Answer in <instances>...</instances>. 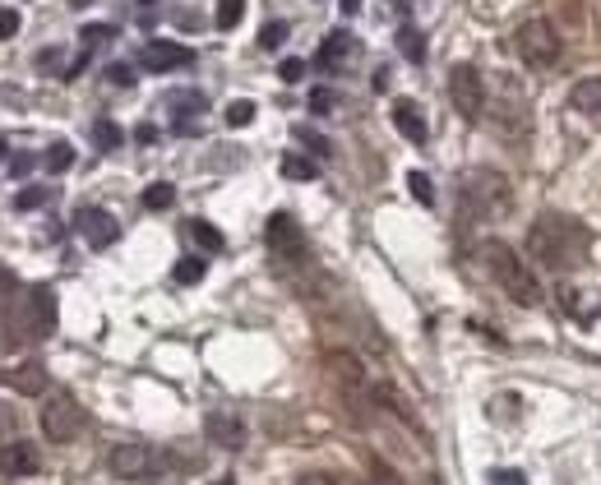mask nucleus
I'll return each mask as SVG.
<instances>
[{
	"mask_svg": "<svg viewBox=\"0 0 601 485\" xmlns=\"http://www.w3.org/2000/svg\"><path fill=\"white\" fill-rule=\"evenodd\" d=\"M14 421H19V416H14V407L0 402V439H10V435H14Z\"/></svg>",
	"mask_w": 601,
	"mask_h": 485,
	"instance_id": "c9c22d12",
	"label": "nucleus"
},
{
	"mask_svg": "<svg viewBox=\"0 0 601 485\" xmlns=\"http://www.w3.org/2000/svg\"><path fill=\"white\" fill-rule=\"evenodd\" d=\"M352 51H357V37L347 33V28H338V33H328L324 43H320V70H342L347 61H352Z\"/></svg>",
	"mask_w": 601,
	"mask_h": 485,
	"instance_id": "2eb2a0df",
	"label": "nucleus"
},
{
	"mask_svg": "<svg viewBox=\"0 0 601 485\" xmlns=\"http://www.w3.org/2000/svg\"><path fill=\"white\" fill-rule=\"evenodd\" d=\"M213 485H237V481H231V476H223V481H213Z\"/></svg>",
	"mask_w": 601,
	"mask_h": 485,
	"instance_id": "de8ad7c7",
	"label": "nucleus"
},
{
	"mask_svg": "<svg viewBox=\"0 0 601 485\" xmlns=\"http://www.w3.org/2000/svg\"><path fill=\"white\" fill-rule=\"evenodd\" d=\"M5 328L14 338H24V342H43L56 334V291L47 282H37L28 287L24 296H19L10 305V315H5Z\"/></svg>",
	"mask_w": 601,
	"mask_h": 485,
	"instance_id": "7ed1b4c3",
	"label": "nucleus"
},
{
	"mask_svg": "<svg viewBox=\"0 0 601 485\" xmlns=\"http://www.w3.org/2000/svg\"><path fill=\"white\" fill-rule=\"evenodd\" d=\"M264 237H268V250H274V259H283V264H305V231H301V222L292 218V213H274L268 218V227H264Z\"/></svg>",
	"mask_w": 601,
	"mask_h": 485,
	"instance_id": "0eeeda50",
	"label": "nucleus"
},
{
	"mask_svg": "<svg viewBox=\"0 0 601 485\" xmlns=\"http://www.w3.org/2000/svg\"><path fill=\"white\" fill-rule=\"evenodd\" d=\"M394 125H398V134H402V140H412V144H425V134H431V130H425V116H421V107L412 102V97H394Z\"/></svg>",
	"mask_w": 601,
	"mask_h": 485,
	"instance_id": "4468645a",
	"label": "nucleus"
},
{
	"mask_svg": "<svg viewBox=\"0 0 601 485\" xmlns=\"http://www.w3.org/2000/svg\"><path fill=\"white\" fill-rule=\"evenodd\" d=\"M338 10H342V14H347V19H352V14H357V10H361V0H338Z\"/></svg>",
	"mask_w": 601,
	"mask_h": 485,
	"instance_id": "37998d69",
	"label": "nucleus"
},
{
	"mask_svg": "<svg viewBox=\"0 0 601 485\" xmlns=\"http://www.w3.org/2000/svg\"><path fill=\"white\" fill-rule=\"evenodd\" d=\"M10 158V144H5V134H0V162H5Z\"/></svg>",
	"mask_w": 601,
	"mask_h": 485,
	"instance_id": "c03bdc74",
	"label": "nucleus"
},
{
	"mask_svg": "<svg viewBox=\"0 0 601 485\" xmlns=\"http://www.w3.org/2000/svg\"><path fill=\"white\" fill-rule=\"evenodd\" d=\"M19 33V10H0V43H10Z\"/></svg>",
	"mask_w": 601,
	"mask_h": 485,
	"instance_id": "f704fd0d",
	"label": "nucleus"
},
{
	"mask_svg": "<svg viewBox=\"0 0 601 485\" xmlns=\"http://www.w3.org/2000/svg\"><path fill=\"white\" fill-rule=\"evenodd\" d=\"M278 74H283V84H301L305 80V61H283Z\"/></svg>",
	"mask_w": 601,
	"mask_h": 485,
	"instance_id": "72a5a7b5",
	"label": "nucleus"
},
{
	"mask_svg": "<svg viewBox=\"0 0 601 485\" xmlns=\"http://www.w3.org/2000/svg\"><path fill=\"white\" fill-rule=\"evenodd\" d=\"M398 47H402L407 61H417V65L425 61V43H421V33H417V28H402V33H398Z\"/></svg>",
	"mask_w": 601,
	"mask_h": 485,
	"instance_id": "b1692460",
	"label": "nucleus"
},
{
	"mask_svg": "<svg viewBox=\"0 0 601 485\" xmlns=\"http://www.w3.org/2000/svg\"><path fill=\"white\" fill-rule=\"evenodd\" d=\"M163 102H167L171 111H177V116H181V121H177V130H181V134H195V121H190V116H195V111H204V93H190V88H177V93H167V97H163Z\"/></svg>",
	"mask_w": 601,
	"mask_h": 485,
	"instance_id": "a211bd4d",
	"label": "nucleus"
},
{
	"mask_svg": "<svg viewBox=\"0 0 601 485\" xmlns=\"http://www.w3.org/2000/svg\"><path fill=\"white\" fill-rule=\"evenodd\" d=\"M514 51H518V61L528 65V70H546L560 61V28L551 24V19H522V24L514 28Z\"/></svg>",
	"mask_w": 601,
	"mask_h": 485,
	"instance_id": "20e7f679",
	"label": "nucleus"
},
{
	"mask_svg": "<svg viewBox=\"0 0 601 485\" xmlns=\"http://www.w3.org/2000/svg\"><path fill=\"white\" fill-rule=\"evenodd\" d=\"M491 481L495 485H528V481H522V472H491Z\"/></svg>",
	"mask_w": 601,
	"mask_h": 485,
	"instance_id": "4c0bfd02",
	"label": "nucleus"
},
{
	"mask_svg": "<svg viewBox=\"0 0 601 485\" xmlns=\"http://www.w3.org/2000/svg\"><path fill=\"white\" fill-rule=\"evenodd\" d=\"M43 435L51 439V444H74L84 435V407L74 402V393H51L47 398V407H43Z\"/></svg>",
	"mask_w": 601,
	"mask_h": 485,
	"instance_id": "423d86ee",
	"label": "nucleus"
},
{
	"mask_svg": "<svg viewBox=\"0 0 601 485\" xmlns=\"http://www.w3.org/2000/svg\"><path fill=\"white\" fill-rule=\"evenodd\" d=\"M80 37H84V51H93V47L111 43V37H116V28H111V24H88V28L80 33Z\"/></svg>",
	"mask_w": 601,
	"mask_h": 485,
	"instance_id": "c85d7f7f",
	"label": "nucleus"
},
{
	"mask_svg": "<svg viewBox=\"0 0 601 485\" xmlns=\"http://www.w3.org/2000/svg\"><path fill=\"white\" fill-rule=\"evenodd\" d=\"M509 208V181L491 167H477L462 177V213L468 218H495V213Z\"/></svg>",
	"mask_w": 601,
	"mask_h": 485,
	"instance_id": "39448f33",
	"label": "nucleus"
},
{
	"mask_svg": "<svg viewBox=\"0 0 601 485\" xmlns=\"http://www.w3.org/2000/svg\"><path fill=\"white\" fill-rule=\"evenodd\" d=\"M190 237H195V245L208 250V255H218V250H223V231H218V227H208L204 218L190 222Z\"/></svg>",
	"mask_w": 601,
	"mask_h": 485,
	"instance_id": "aec40b11",
	"label": "nucleus"
},
{
	"mask_svg": "<svg viewBox=\"0 0 601 485\" xmlns=\"http://www.w3.org/2000/svg\"><path fill=\"white\" fill-rule=\"evenodd\" d=\"M121 140H125V134H121V125H116V121H107V116H103V121H93V144H98L103 153L121 148Z\"/></svg>",
	"mask_w": 601,
	"mask_h": 485,
	"instance_id": "412c9836",
	"label": "nucleus"
},
{
	"mask_svg": "<svg viewBox=\"0 0 601 485\" xmlns=\"http://www.w3.org/2000/svg\"><path fill=\"white\" fill-rule=\"evenodd\" d=\"M569 107L578 116H588L592 125H601V74H588V80H578L569 88Z\"/></svg>",
	"mask_w": 601,
	"mask_h": 485,
	"instance_id": "dca6fc26",
	"label": "nucleus"
},
{
	"mask_svg": "<svg viewBox=\"0 0 601 485\" xmlns=\"http://www.w3.org/2000/svg\"><path fill=\"white\" fill-rule=\"evenodd\" d=\"M134 140H140V144H153V140H158V130H153V125H140V130H134Z\"/></svg>",
	"mask_w": 601,
	"mask_h": 485,
	"instance_id": "a19ab883",
	"label": "nucleus"
},
{
	"mask_svg": "<svg viewBox=\"0 0 601 485\" xmlns=\"http://www.w3.org/2000/svg\"><path fill=\"white\" fill-rule=\"evenodd\" d=\"M47 199H51V185H28L14 194V208H43Z\"/></svg>",
	"mask_w": 601,
	"mask_h": 485,
	"instance_id": "cd10ccee",
	"label": "nucleus"
},
{
	"mask_svg": "<svg viewBox=\"0 0 601 485\" xmlns=\"http://www.w3.org/2000/svg\"><path fill=\"white\" fill-rule=\"evenodd\" d=\"M365 485H394L389 476H375V481H365Z\"/></svg>",
	"mask_w": 601,
	"mask_h": 485,
	"instance_id": "a18cd8bd",
	"label": "nucleus"
},
{
	"mask_svg": "<svg viewBox=\"0 0 601 485\" xmlns=\"http://www.w3.org/2000/svg\"><path fill=\"white\" fill-rule=\"evenodd\" d=\"M14 393H24V398H37V393H47V365L43 361H24L19 371L5 375Z\"/></svg>",
	"mask_w": 601,
	"mask_h": 485,
	"instance_id": "f3484780",
	"label": "nucleus"
},
{
	"mask_svg": "<svg viewBox=\"0 0 601 485\" xmlns=\"http://www.w3.org/2000/svg\"><path fill=\"white\" fill-rule=\"evenodd\" d=\"M278 167H283V177H287V181H315V177H320V167L310 162V158H301V153H283V162H278Z\"/></svg>",
	"mask_w": 601,
	"mask_h": 485,
	"instance_id": "6ab92c4d",
	"label": "nucleus"
},
{
	"mask_svg": "<svg viewBox=\"0 0 601 485\" xmlns=\"http://www.w3.org/2000/svg\"><path fill=\"white\" fill-rule=\"evenodd\" d=\"M10 291H14V274H10V268H5V264H0V301H5V296H10Z\"/></svg>",
	"mask_w": 601,
	"mask_h": 485,
	"instance_id": "58836bf2",
	"label": "nucleus"
},
{
	"mask_svg": "<svg viewBox=\"0 0 601 485\" xmlns=\"http://www.w3.org/2000/svg\"><path fill=\"white\" fill-rule=\"evenodd\" d=\"M204 439L218 444V449H227V453H237V449H245V421L231 412V407H213V412L204 416Z\"/></svg>",
	"mask_w": 601,
	"mask_h": 485,
	"instance_id": "9d476101",
	"label": "nucleus"
},
{
	"mask_svg": "<svg viewBox=\"0 0 601 485\" xmlns=\"http://www.w3.org/2000/svg\"><path fill=\"white\" fill-rule=\"evenodd\" d=\"M171 199H177V190H171L167 181H158V185L144 190V208H153V213H158V208H171Z\"/></svg>",
	"mask_w": 601,
	"mask_h": 485,
	"instance_id": "a878e982",
	"label": "nucleus"
},
{
	"mask_svg": "<svg viewBox=\"0 0 601 485\" xmlns=\"http://www.w3.org/2000/svg\"><path fill=\"white\" fill-rule=\"evenodd\" d=\"M477 259L486 264V274L495 278V287H500L514 305H528V310L541 305V282H537V274L528 268V259H518L504 241H481V245H477Z\"/></svg>",
	"mask_w": 601,
	"mask_h": 485,
	"instance_id": "f03ea898",
	"label": "nucleus"
},
{
	"mask_svg": "<svg viewBox=\"0 0 601 485\" xmlns=\"http://www.w3.org/2000/svg\"><path fill=\"white\" fill-rule=\"evenodd\" d=\"M338 107V93L334 88H315V93H310V111H320V116H328V111H334Z\"/></svg>",
	"mask_w": 601,
	"mask_h": 485,
	"instance_id": "473e14b6",
	"label": "nucleus"
},
{
	"mask_svg": "<svg viewBox=\"0 0 601 485\" xmlns=\"http://www.w3.org/2000/svg\"><path fill=\"white\" fill-rule=\"evenodd\" d=\"M107 74H111V84H116V88H130V84H134V70H130V65H111Z\"/></svg>",
	"mask_w": 601,
	"mask_h": 485,
	"instance_id": "e433bc0d",
	"label": "nucleus"
},
{
	"mask_svg": "<svg viewBox=\"0 0 601 485\" xmlns=\"http://www.w3.org/2000/svg\"><path fill=\"white\" fill-rule=\"evenodd\" d=\"M144 5H153V0H144Z\"/></svg>",
	"mask_w": 601,
	"mask_h": 485,
	"instance_id": "09e8293b",
	"label": "nucleus"
},
{
	"mask_svg": "<svg viewBox=\"0 0 601 485\" xmlns=\"http://www.w3.org/2000/svg\"><path fill=\"white\" fill-rule=\"evenodd\" d=\"M449 97H454V111L462 121H481V111H486V84H481V74L472 65L449 70Z\"/></svg>",
	"mask_w": 601,
	"mask_h": 485,
	"instance_id": "6e6552de",
	"label": "nucleus"
},
{
	"mask_svg": "<svg viewBox=\"0 0 601 485\" xmlns=\"http://www.w3.org/2000/svg\"><path fill=\"white\" fill-rule=\"evenodd\" d=\"M592 250V231L584 222L574 218H560V213H551V218H537L532 231H528V255L551 268V274H569V268H578L588 259Z\"/></svg>",
	"mask_w": 601,
	"mask_h": 485,
	"instance_id": "f257e3e1",
	"label": "nucleus"
},
{
	"mask_svg": "<svg viewBox=\"0 0 601 485\" xmlns=\"http://www.w3.org/2000/svg\"><path fill=\"white\" fill-rule=\"evenodd\" d=\"M43 162H47V171H70V167H74V148H70L65 140H61V144H51Z\"/></svg>",
	"mask_w": 601,
	"mask_h": 485,
	"instance_id": "393cba45",
	"label": "nucleus"
},
{
	"mask_svg": "<svg viewBox=\"0 0 601 485\" xmlns=\"http://www.w3.org/2000/svg\"><path fill=\"white\" fill-rule=\"evenodd\" d=\"M407 185H412V194L421 204H435V185H431V177H425V171H412V177H407Z\"/></svg>",
	"mask_w": 601,
	"mask_h": 485,
	"instance_id": "2f4dec72",
	"label": "nucleus"
},
{
	"mask_svg": "<svg viewBox=\"0 0 601 485\" xmlns=\"http://www.w3.org/2000/svg\"><path fill=\"white\" fill-rule=\"evenodd\" d=\"M107 462H111V472L121 476V481H144L148 472L167 468V462H163V453H153L148 444H140V439H125V444H116Z\"/></svg>",
	"mask_w": 601,
	"mask_h": 485,
	"instance_id": "1a4fd4ad",
	"label": "nucleus"
},
{
	"mask_svg": "<svg viewBox=\"0 0 601 485\" xmlns=\"http://www.w3.org/2000/svg\"><path fill=\"white\" fill-rule=\"evenodd\" d=\"M74 231H80L93 250H107V245H116V237H121V222H116L107 208H80L74 213Z\"/></svg>",
	"mask_w": 601,
	"mask_h": 485,
	"instance_id": "9b49d317",
	"label": "nucleus"
},
{
	"mask_svg": "<svg viewBox=\"0 0 601 485\" xmlns=\"http://www.w3.org/2000/svg\"><path fill=\"white\" fill-rule=\"evenodd\" d=\"M241 14H245V0H218V14H213V24H218L223 33H231L241 24Z\"/></svg>",
	"mask_w": 601,
	"mask_h": 485,
	"instance_id": "4be33fe9",
	"label": "nucleus"
},
{
	"mask_svg": "<svg viewBox=\"0 0 601 485\" xmlns=\"http://www.w3.org/2000/svg\"><path fill=\"white\" fill-rule=\"evenodd\" d=\"M297 485H334V476H324V472H315V476H301Z\"/></svg>",
	"mask_w": 601,
	"mask_h": 485,
	"instance_id": "79ce46f5",
	"label": "nucleus"
},
{
	"mask_svg": "<svg viewBox=\"0 0 601 485\" xmlns=\"http://www.w3.org/2000/svg\"><path fill=\"white\" fill-rule=\"evenodd\" d=\"M37 468H43V453H37V444L28 439H10V444H0V472L5 476H33Z\"/></svg>",
	"mask_w": 601,
	"mask_h": 485,
	"instance_id": "ddd939ff",
	"label": "nucleus"
},
{
	"mask_svg": "<svg viewBox=\"0 0 601 485\" xmlns=\"http://www.w3.org/2000/svg\"><path fill=\"white\" fill-rule=\"evenodd\" d=\"M297 140L301 144H310V153H320V158H328V153H334V144L324 140V134H315V130H305V125H297Z\"/></svg>",
	"mask_w": 601,
	"mask_h": 485,
	"instance_id": "7c9ffc66",
	"label": "nucleus"
},
{
	"mask_svg": "<svg viewBox=\"0 0 601 485\" xmlns=\"http://www.w3.org/2000/svg\"><path fill=\"white\" fill-rule=\"evenodd\" d=\"M10 167H14V177H28V167H33V158H28V153H19V158H14Z\"/></svg>",
	"mask_w": 601,
	"mask_h": 485,
	"instance_id": "ea45409f",
	"label": "nucleus"
},
{
	"mask_svg": "<svg viewBox=\"0 0 601 485\" xmlns=\"http://www.w3.org/2000/svg\"><path fill=\"white\" fill-rule=\"evenodd\" d=\"M287 43V24H278V19H274V24H264V33H260V47L264 51H278Z\"/></svg>",
	"mask_w": 601,
	"mask_h": 485,
	"instance_id": "c756f323",
	"label": "nucleus"
},
{
	"mask_svg": "<svg viewBox=\"0 0 601 485\" xmlns=\"http://www.w3.org/2000/svg\"><path fill=\"white\" fill-rule=\"evenodd\" d=\"M204 274H208V259H181V264H177V274H171V278H177L181 287H195Z\"/></svg>",
	"mask_w": 601,
	"mask_h": 485,
	"instance_id": "5701e85b",
	"label": "nucleus"
},
{
	"mask_svg": "<svg viewBox=\"0 0 601 485\" xmlns=\"http://www.w3.org/2000/svg\"><path fill=\"white\" fill-rule=\"evenodd\" d=\"M250 121H255V102H245V97L227 102V125H231V130H241V125H250Z\"/></svg>",
	"mask_w": 601,
	"mask_h": 485,
	"instance_id": "bb28decb",
	"label": "nucleus"
},
{
	"mask_svg": "<svg viewBox=\"0 0 601 485\" xmlns=\"http://www.w3.org/2000/svg\"><path fill=\"white\" fill-rule=\"evenodd\" d=\"M140 65H144L148 74H171V70L195 65V51L181 47V43H163V37H158V43H144Z\"/></svg>",
	"mask_w": 601,
	"mask_h": 485,
	"instance_id": "f8f14e48",
	"label": "nucleus"
},
{
	"mask_svg": "<svg viewBox=\"0 0 601 485\" xmlns=\"http://www.w3.org/2000/svg\"><path fill=\"white\" fill-rule=\"evenodd\" d=\"M70 5H74V10H84V5H93V0H70Z\"/></svg>",
	"mask_w": 601,
	"mask_h": 485,
	"instance_id": "49530a36",
	"label": "nucleus"
}]
</instances>
